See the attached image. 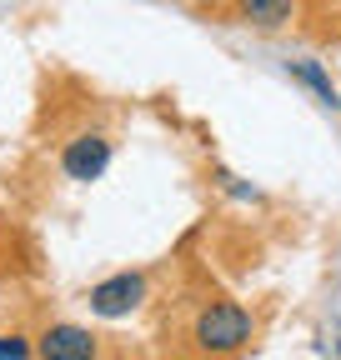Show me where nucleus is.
<instances>
[{"instance_id": "4", "label": "nucleus", "mask_w": 341, "mask_h": 360, "mask_svg": "<svg viewBox=\"0 0 341 360\" xmlns=\"http://www.w3.org/2000/svg\"><path fill=\"white\" fill-rule=\"evenodd\" d=\"M35 360H106V335L70 321H51L35 335Z\"/></svg>"}, {"instance_id": "6", "label": "nucleus", "mask_w": 341, "mask_h": 360, "mask_svg": "<svg viewBox=\"0 0 341 360\" xmlns=\"http://www.w3.org/2000/svg\"><path fill=\"white\" fill-rule=\"evenodd\" d=\"M30 355H35V340L30 335H20V330L0 335V360H30Z\"/></svg>"}, {"instance_id": "5", "label": "nucleus", "mask_w": 341, "mask_h": 360, "mask_svg": "<svg viewBox=\"0 0 341 360\" xmlns=\"http://www.w3.org/2000/svg\"><path fill=\"white\" fill-rule=\"evenodd\" d=\"M236 15L256 30H281L296 15V0H236Z\"/></svg>"}, {"instance_id": "8", "label": "nucleus", "mask_w": 341, "mask_h": 360, "mask_svg": "<svg viewBox=\"0 0 341 360\" xmlns=\"http://www.w3.org/2000/svg\"><path fill=\"white\" fill-rule=\"evenodd\" d=\"M16 260H11V240H6V225H0V276H11Z\"/></svg>"}, {"instance_id": "3", "label": "nucleus", "mask_w": 341, "mask_h": 360, "mask_svg": "<svg viewBox=\"0 0 341 360\" xmlns=\"http://www.w3.org/2000/svg\"><path fill=\"white\" fill-rule=\"evenodd\" d=\"M151 281L141 276V270H116V276L96 281L91 290H85V305H91V315H101V321H125L131 310H141Z\"/></svg>"}, {"instance_id": "1", "label": "nucleus", "mask_w": 341, "mask_h": 360, "mask_svg": "<svg viewBox=\"0 0 341 360\" xmlns=\"http://www.w3.org/2000/svg\"><path fill=\"white\" fill-rule=\"evenodd\" d=\"M256 330H261V326H256V315H251L241 300L216 295V300H206V305L191 315L186 340H191V350H196L201 360H231V355L251 350Z\"/></svg>"}, {"instance_id": "2", "label": "nucleus", "mask_w": 341, "mask_h": 360, "mask_svg": "<svg viewBox=\"0 0 341 360\" xmlns=\"http://www.w3.org/2000/svg\"><path fill=\"white\" fill-rule=\"evenodd\" d=\"M111 155H116V141L106 130H75L70 141L61 146V175L75 180V186H91V180H101L111 170Z\"/></svg>"}, {"instance_id": "7", "label": "nucleus", "mask_w": 341, "mask_h": 360, "mask_svg": "<svg viewBox=\"0 0 341 360\" xmlns=\"http://www.w3.org/2000/svg\"><path fill=\"white\" fill-rule=\"evenodd\" d=\"M296 80H306V85L316 90V96H326V101H336V96H331V80L321 75V65H311V60H302V65H296Z\"/></svg>"}]
</instances>
